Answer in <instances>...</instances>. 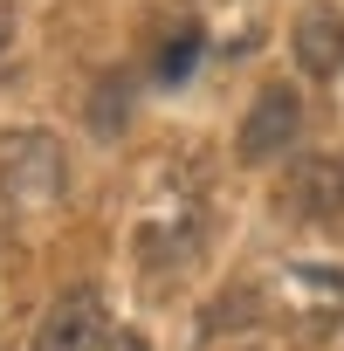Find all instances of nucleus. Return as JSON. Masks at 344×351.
Listing matches in <instances>:
<instances>
[{"label": "nucleus", "mask_w": 344, "mask_h": 351, "mask_svg": "<svg viewBox=\"0 0 344 351\" xmlns=\"http://www.w3.org/2000/svg\"><path fill=\"white\" fill-rule=\"evenodd\" d=\"M69 186V158H62V138L42 131V124H14L0 131V200L14 214H42L56 207Z\"/></svg>", "instance_id": "f257e3e1"}, {"label": "nucleus", "mask_w": 344, "mask_h": 351, "mask_svg": "<svg viewBox=\"0 0 344 351\" xmlns=\"http://www.w3.org/2000/svg\"><path fill=\"white\" fill-rule=\"evenodd\" d=\"M296 131H303V97H296L289 83H262V97L248 104V117H241V131H234V152H241L248 165H262V158H282V152L296 145Z\"/></svg>", "instance_id": "f03ea898"}, {"label": "nucleus", "mask_w": 344, "mask_h": 351, "mask_svg": "<svg viewBox=\"0 0 344 351\" xmlns=\"http://www.w3.org/2000/svg\"><path fill=\"white\" fill-rule=\"evenodd\" d=\"M103 337H110V317H103V296L90 282L62 289L35 324V351H103Z\"/></svg>", "instance_id": "7ed1b4c3"}, {"label": "nucleus", "mask_w": 344, "mask_h": 351, "mask_svg": "<svg viewBox=\"0 0 344 351\" xmlns=\"http://www.w3.org/2000/svg\"><path fill=\"white\" fill-rule=\"evenodd\" d=\"M275 207L289 221H337L344 214V158H296L275 186Z\"/></svg>", "instance_id": "20e7f679"}, {"label": "nucleus", "mask_w": 344, "mask_h": 351, "mask_svg": "<svg viewBox=\"0 0 344 351\" xmlns=\"http://www.w3.org/2000/svg\"><path fill=\"white\" fill-rule=\"evenodd\" d=\"M289 56H296V69L317 76V83H330V76L344 69V14L330 8V0H310V8L296 14V28H289Z\"/></svg>", "instance_id": "39448f33"}, {"label": "nucleus", "mask_w": 344, "mask_h": 351, "mask_svg": "<svg viewBox=\"0 0 344 351\" xmlns=\"http://www.w3.org/2000/svg\"><path fill=\"white\" fill-rule=\"evenodd\" d=\"M200 49H207V35L186 21L180 35H165V49H158V83H186L193 76V62H200Z\"/></svg>", "instance_id": "423d86ee"}, {"label": "nucleus", "mask_w": 344, "mask_h": 351, "mask_svg": "<svg viewBox=\"0 0 344 351\" xmlns=\"http://www.w3.org/2000/svg\"><path fill=\"white\" fill-rule=\"evenodd\" d=\"M124 110H131V104H124V76H103L97 97H90V131H103V138L124 131Z\"/></svg>", "instance_id": "0eeeda50"}, {"label": "nucleus", "mask_w": 344, "mask_h": 351, "mask_svg": "<svg viewBox=\"0 0 344 351\" xmlns=\"http://www.w3.org/2000/svg\"><path fill=\"white\" fill-rule=\"evenodd\" d=\"M103 351H151V344H145L138 330H110V337H103Z\"/></svg>", "instance_id": "6e6552de"}, {"label": "nucleus", "mask_w": 344, "mask_h": 351, "mask_svg": "<svg viewBox=\"0 0 344 351\" xmlns=\"http://www.w3.org/2000/svg\"><path fill=\"white\" fill-rule=\"evenodd\" d=\"M8 49H14V14L0 8V62H8Z\"/></svg>", "instance_id": "1a4fd4ad"}]
</instances>
